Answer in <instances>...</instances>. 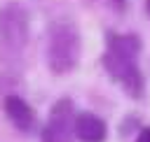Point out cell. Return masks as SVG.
Listing matches in <instances>:
<instances>
[{
	"instance_id": "cell-5",
	"label": "cell",
	"mask_w": 150,
	"mask_h": 142,
	"mask_svg": "<svg viewBox=\"0 0 150 142\" xmlns=\"http://www.w3.org/2000/svg\"><path fill=\"white\" fill-rule=\"evenodd\" d=\"M2 109L7 114V119L12 121V126L21 133H30L35 130L38 126V116H35V109L21 98V95H7L2 100Z\"/></svg>"
},
{
	"instance_id": "cell-6",
	"label": "cell",
	"mask_w": 150,
	"mask_h": 142,
	"mask_svg": "<svg viewBox=\"0 0 150 142\" xmlns=\"http://www.w3.org/2000/svg\"><path fill=\"white\" fill-rule=\"evenodd\" d=\"M75 133L80 142H105L108 126L94 112H77L75 116Z\"/></svg>"
},
{
	"instance_id": "cell-2",
	"label": "cell",
	"mask_w": 150,
	"mask_h": 142,
	"mask_svg": "<svg viewBox=\"0 0 150 142\" xmlns=\"http://www.w3.org/2000/svg\"><path fill=\"white\" fill-rule=\"evenodd\" d=\"M80 63V33L70 21H56L49 26L47 37V65L54 74H66Z\"/></svg>"
},
{
	"instance_id": "cell-9",
	"label": "cell",
	"mask_w": 150,
	"mask_h": 142,
	"mask_svg": "<svg viewBox=\"0 0 150 142\" xmlns=\"http://www.w3.org/2000/svg\"><path fill=\"white\" fill-rule=\"evenodd\" d=\"M115 2H117V5H122V2H124V0H115Z\"/></svg>"
},
{
	"instance_id": "cell-7",
	"label": "cell",
	"mask_w": 150,
	"mask_h": 142,
	"mask_svg": "<svg viewBox=\"0 0 150 142\" xmlns=\"http://www.w3.org/2000/svg\"><path fill=\"white\" fill-rule=\"evenodd\" d=\"M134 142H150V126H143V128L138 130V135H136Z\"/></svg>"
},
{
	"instance_id": "cell-8",
	"label": "cell",
	"mask_w": 150,
	"mask_h": 142,
	"mask_svg": "<svg viewBox=\"0 0 150 142\" xmlns=\"http://www.w3.org/2000/svg\"><path fill=\"white\" fill-rule=\"evenodd\" d=\"M145 7H148V14H150V0H145Z\"/></svg>"
},
{
	"instance_id": "cell-3",
	"label": "cell",
	"mask_w": 150,
	"mask_h": 142,
	"mask_svg": "<svg viewBox=\"0 0 150 142\" xmlns=\"http://www.w3.org/2000/svg\"><path fill=\"white\" fill-rule=\"evenodd\" d=\"M28 35H30L28 12L19 2L5 5L0 12V61L14 65L28 44Z\"/></svg>"
},
{
	"instance_id": "cell-1",
	"label": "cell",
	"mask_w": 150,
	"mask_h": 142,
	"mask_svg": "<svg viewBox=\"0 0 150 142\" xmlns=\"http://www.w3.org/2000/svg\"><path fill=\"white\" fill-rule=\"evenodd\" d=\"M141 56V37L134 33H110L103 51V70L117 81L127 95L143 98L145 93V77L138 68Z\"/></svg>"
},
{
	"instance_id": "cell-4",
	"label": "cell",
	"mask_w": 150,
	"mask_h": 142,
	"mask_svg": "<svg viewBox=\"0 0 150 142\" xmlns=\"http://www.w3.org/2000/svg\"><path fill=\"white\" fill-rule=\"evenodd\" d=\"M75 107L70 102V98H59L52 109L49 116L40 130V142H77V133H75Z\"/></svg>"
}]
</instances>
